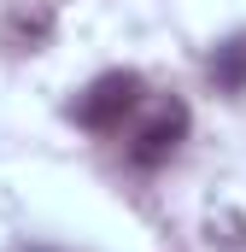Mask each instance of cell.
<instances>
[{
    "mask_svg": "<svg viewBox=\"0 0 246 252\" xmlns=\"http://www.w3.org/2000/svg\"><path fill=\"white\" fill-rule=\"evenodd\" d=\"M135 106H141V76H135V70H106V76H94V82L76 94L70 112H76L82 129H100V135H106V129H123V118H129Z\"/></svg>",
    "mask_w": 246,
    "mask_h": 252,
    "instance_id": "cell-1",
    "label": "cell"
},
{
    "mask_svg": "<svg viewBox=\"0 0 246 252\" xmlns=\"http://www.w3.org/2000/svg\"><path fill=\"white\" fill-rule=\"evenodd\" d=\"M182 135H187V106H182V100H164L147 124L135 129L129 158H135V164H164V158L182 147Z\"/></svg>",
    "mask_w": 246,
    "mask_h": 252,
    "instance_id": "cell-2",
    "label": "cell"
},
{
    "mask_svg": "<svg viewBox=\"0 0 246 252\" xmlns=\"http://www.w3.org/2000/svg\"><path fill=\"white\" fill-rule=\"evenodd\" d=\"M217 82H229V88H241V82H246V41H235V47L217 53Z\"/></svg>",
    "mask_w": 246,
    "mask_h": 252,
    "instance_id": "cell-3",
    "label": "cell"
}]
</instances>
